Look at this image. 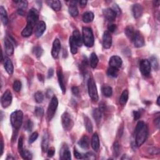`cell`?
Returning a JSON list of instances; mask_svg holds the SVG:
<instances>
[{
  "instance_id": "42",
  "label": "cell",
  "mask_w": 160,
  "mask_h": 160,
  "mask_svg": "<svg viewBox=\"0 0 160 160\" xmlns=\"http://www.w3.org/2000/svg\"><path fill=\"white\" fill-rule=\"evenodd\" d=\"M20 155L24 159H32V154L27 149H24L21 152Z\"/></svg>"
},
{
  "instance_id": "14",
  "label": "cell",
  "mask_w": 160,
  "mask_h": 160,
  "mask_svg": "<svg viewBox=\"0 0 160 160\" xmlns=\"http://www.w3.org/2000/svg\"><path fill=\"white\" fill-rule=\"evenodd\" d=\"M112 45V37L109 32H105L103 36V46L105 49H110Z\"/></svg>"
},
{
  "instance_id": "35",
  "label": "cell",
  "mask_w": 160,
  "mask_h": 160,
  "mask_svg": "<svg viewBox=\"0 0 160 160\" xmlns=\"http://www.w3.org/2000/svg\"><path fill=\"white\" fill-rule=\"evenodd\" d=\"M128 97H129V92L128 90H125L121 93V95L120 98V103L121 105L124 106L126 104V103L128 100Z\"/></svg>"
},
{
  "instance_id": "50",
  "label": "cell",
  "mask_w": 160,
  "mask_h": 160,
  "mask_svg": "<svg viewBox=\"0 0 160 160\" xmlns=\"http://www.w3.org/2000/svg\"><path fill=\"white\" fill-rule=\"evenodd\" d=\"M55 149L54 147H51L48 148L47 151V154H48V156L49 158L53 157L55 155Z\"/></svg>"
},
{
  "instance_id": "23",
  "label": "cell",
  "mask_w": 160,
  "mask_h": 160,
  "mask_svg": "<svg viewBox=\"0 0 160 160\" xmlns=\"http://www.w3.org/2000/svg\"><path fill=\"white\" fill-rule=\"evenodd\" d=\"M78 144L83 149H88L90 146V139L86 135L83 136L80 138V140L78 141Z\"/></svg>"
},
{
  "instance_id": "3",
  "label": "cell",
  "mask_w": 160,
  "mask_h": 160,
  "mask_svg": "<svg viewBox=\"0 0 160 160\" xmlns=\"http://www.w3.org/2000/svg\"><path fill=\"white\" fill-rule=\"evenodd\" d=\"M23 120V113L21 110L14 111L10 116V121L15 130H18L22 125Z\"/></svg>"
},
{
  "instance_id": "26",
  "label": "cell",
  "mask_w": 160,
  "mask_h": 160,
  "mask_svg": "<svg viewBox=\"0 0 160 160\" xmlns=\"http://www.w3.org/2000/svg\"><path fill=\"white\" fill-rule=\"evenodd\" d=\"M48 4L49 6H50L52 8L54 11H58L61 8V3L58 0H50V1H47Z\"/></svg>"
},
{
  "instance_id": "37",
  "label": "cell",
  "mask_w": 160,
  "mask_h": 160,
  "mask_svg": "<svg viewBox=\"0 0 160 160\" xmlns=\"http://www.w3.org/2000/svg\"><path fill=\"white\" fill-rule=\"evenodd\" d=\"M135 32H136V30H135V29H134L133 27H131V26H128V27L126 28L125 31V34L126 35V37L130 40L132 39L133 36L135 34Z\"/></svg>"
},
{
  "instance_id": "61",
  "label": "cell",
  "mask_w": 160,
  "mask_h": 160,
  "mask_svg": "<svg viewBox=\"0 0 160 160\" xmlns=\"http://www.w3.org/2000/svg\"><path fill=\"white\" fill-rule=\"evenodd\" d=\"M38 79L39 80V81H43V76L42 75L38 74Z\"/></svg>"
},
{
  "instance_id": "55",
  "label": "cell",
  "mask_w": 160,
  "mask_h": 160,
  "mask_svg": "<svg viewBox=\"0 0 160 160\" xmlns=\"http://www.w3.org/2000/svg\"><path fill=\"white\" fill-rule=\"evenodd\" d=\"M84 159H95V156L92 153H87L85 154Z\"/></svg>"
},
{
  "instance_id": "36",
  "label": "cell",
  "mask_w": 160,
  "mask_h": 160,
  "mask_svg": "<svg viewBox=\"0 0 160 160\" xmlns=\"http://www.w3.org/2000/svg\"><path fill=\"white\" fill-rule=\"evenodd\" d=\"M121 153V146L120 144L118 141L114 143L113 145V154L115 157L119 156Z\"/></svg>"
},
{
  "instance_id": "44",
  "label": "cell",
  "mask_w": 160,
  "mask_h": 160,
  "mask_svg": "<svg viewBox=\"0 0 160 160\" xmlns=\"http://www.w3.org/2000/svg\"><path fill=\"white\" fill-rule=\"evenodd\" d=\"M34 115L39 118H42L44 115V111L43 108L41 107H36L34 109Z\"/></svg>"
},
{
  "instance_id": "51",
  "label": "cell",
  "mask_w": 160,
  "mask_h": 160,
  "mask_svg": "<svg viewBox=\"0 0 160 160\" xmlns=\"http://www.w3.org/2000/svg\"><path fill=\"white\" fill-rule=\"evenodd\" d=\"M112 9L116 13V14L117 15H118V16H120V15L121 14V9L120 8L119 6H118L117 4H113Z\"/></svg>"
},
{
  "instance_id": "6",
  "label": "cell",
  "mask_w": 160,
  "mask_h": 160,
  "mask_svg": "<svg viewBox=\"0 0 160 160\" xmlns=\"http://www.w3.org/2000/svg\"><path fill=\"white\" fill-rule=\"evenodd\" d=\"M39 19V12L35 8L31 9L27 15V24L34 27V26L38 24Z\"/></svg>"
},
{
  "instance_id": "49",
  "label": "cell",
  "mask_w": 160,
  "mask_h": 160,
  "mask_svg": "<svg viewBox=\"0 0 160 160\" xmlns=\"http://www.w3.org/2000/svg\"><path fill=\"white\" fill-rule=\"evenodd\" d=\"M133 117L134 120L135 121L138 120L141 117V111H133Z\"/></svg>"
},
{
  "instance_id": "18",
  "label": "cell",
  "mask_w": 160,
  "mask_h": 160,
  "mask_svg": "<svg viewBox=\"0 0 160 160\" xmlns=\"http://www.w3.org/2000/svg\"><path fill=\"white\" fill-rule=\"evenodd\" d=\"M132 12L134 18L138 19L142 16L143 13V8L140 4H135L132 7Z\"/></svg>"
},
{
  "instance_id": "16",
  "label": "cell",
  "mask_w": 160,
  "mask_h": 160,
  "mask_svg": "<svg viewBox=\"0 0 160 160\" xmlns=\"http://www.w3.org/2000/svg\"><path fill=\"white\" fill-rule=\"evenodd\" d=\"M57 75H58V80L60 88L62 91L63 94H65L66 93V86H65V78L64 75L62 71L61 68H59L57 70Z\"/></svg>"
},
{
  "instance_id": "19",
  "label": "cell",
  "mask_w": 160,
  "mask_h": 160,
  "mask_svg": "<svg viewBox=\"0 0 160 160\" xmlns=\"http://www.w3.org/2000/svg\"><path fill=\"white\" fill-rule=\"evenodd\" d=\"M103 14H104V17L108 21H110V22H113V21H115L116 18L117 14L110 8H108L103 9Z\"/></svg>"
},
{
  "instance_id": "47",
  "label": "cell",
  "mask_w": 160,
  "mask_h": 160,
  "mask_svg": "<svg viewBox=\"0 0 160 160\" xmlns=\"http://www.w3.org/2000/svg\"><path fill=\"white\" fill-rule=\"evenodd\" d=\"M18 152L20 153L22 152L23 149V136H20L18 140Z\"/></svg>"
},
{
  "instance_id": "8",
  "label": "cell",
  "mask_w": 160,
  "mask_h": 160,
  "mask_svg": "<svg viewBox=\"0 0 160 160\" xmlns=\"http://www.w3.org/2000/svg\"><path fill=\"white\" fill-rule=\"evenodd\" d=\"M151 66L148 60H142L140 62V70L144 76H148L151 73Z\"/></svg>"
},
{
  "instance_id": "54",
  "label": "cell",
  "mask_w": 160,
  "mask_h": 160,
  "mask_svg": "<svg viewBox=\"0 0 160 160\" xmlns=\"http://www.w3.org/2000/svg\"><path fill=\"white\" fill-rule=\"evenodd\" d=\"M149 153L151 154H158L159 153V149L157 148H151L149 149Z\"/></svg>"
},
{
  "instance_id": "27",
  "label": "cell",
  "mask_w": 160,
  "mask_h": 160,
  "mask_svg": "<svg viewBox=\"0 0 160 160\" xmlns=\"http://www.w3.org/2000/svg\"><path fill=\"white\" fill-rule=\"evenodd\" d=\"M0 17H1V22L4 26H6L8 24V18L6 9L3 6H0Z\"/></svg>"
},
{
  "instance_id": "39",
  "label": "cell",
  "mask_w": 160,
  "mask_h": 160,
  "mask_svg": "<svg viewBox=\"0 0 160 160\" xmlns=\"http://www.w3.org/2000/svg\"><path fill=\"white\" fill-rule=\"evenodd\" d=\"M85 126L87 131L88 133H92L93 131V125L90 118L87 116L85 117Z\"/></svg>"
},
{
  "instance_id": "38",
  "label": "cell",
  "mask_w": 160,
  "mask_h": 160,
  "mask_svg": "<svg viewBox=\"0 0 160 160\" xmlns=\"http://www.w3.org/2000/svg\"><path fill=\"white\" fill-rule=\"evenodd\" d=\"M33 55L37 58H40L43 53V48L39 46H36L33 49Z\"/></svg>"
},
{
  "instance_id": "12",
  "label": "cell",
  "mask_w": 160,
  "mask_h": 160,
  "mask_svg": "<svg viewBox=\"0 0 160 160\" xmlns=\"http://www.w3.org/2000/svg\"><path fill=\"white\" fill-rule=\"evenodd\" d=\"M61 47L60 40L58 38H56L53 41L52 50H51V55H52L53 58H58L61 50Z\"/></svg>"
},
{
  "instance_id": "52",
  "label": "cell",
  "mask_w": 160,
  "mask_h": 160,
  "mask_svg": "<svg viewBox=\"0 0 160 160\" xmlns=\"http://www.w3.org/2000/svg\"><path fill=\"white\" fill-rule=\"evenodd\" d=\"M74 155L76 159H84V156H85V155H83V154H82L81 153L78 152L75 148L74 150Z\"/></svg>"
},
{
  "instance_id": "41",
  "label": "cell",
  "mask_w": 160,
  "mask_h": 160,
  "mask_svg": "<svg viewBox=\"0 0 160 160\" xmlns=\"http://www.w3.org/2000/svg\"><path fill=\"white\" fill-rule=\"evenodd\" d=\"M149 63H150L151 66H152L153 69H154L155 70H158V68H159V63H158V61L157 60V58L155 57V56H151L149 59Z\"/></svg>"
},
{
  "instance_id": "1",
  "label": "cell",
  "mask_w": 160,
  "mask_h": 160,
  "mask_svg": "<svg viewBox=\"0 0 160 160\" xmlns=\"http://www.w3.org/2000/svg\"><path fill=\"white\" fill-rule=\"evenodd\" d=\"M148 136V128L144 121L137 123L135 128V143L137 147L141 146L145 142Z\"/></svg>"
},
{
  "instance_id": "2",
  "label": "cell",
  "mask_w": 160,
  "mask_h": 160,
  "mask_svg": "<svg viewBox=\"0 0 160 160\" xmlns=\"http://www.w3.org/2000/svg\"><path fill=\"white\" fill-rule=\"evenodd\" d=\"M83 42L87 47L91 48L94 45L95 38L92 29L88 27H83L82 29Z\"/></svg>"
},
{
  "instance_id": "17",
  "label": "cell",
  "mask_w": 160,
  "mask_h": 160,
  "mask_svg": "<svg viewBox=\"0 0 160 160\" xmlns=\"http://www.w3.org/2000/svg\"><path fill=\"white\" fill-rule=\"evenodd\" d=\"M91 145L93 150L96 152H98L100 148V142L98 135L97 133H95L92 136L91 141Z\"/></svg>"
},
{
  "instance_id": "9",
  "label": "cell",
  "mask_w": 160,
  "mask_h": 160,
  "mask_svg": "<svg viewBox=\"0 0 160 160\" xmlns=\"http://www.w3.org/2000/svg\"><path fill=\"white\" fill-rule=\"evenodd\" d=\"M13 100V96L11 92L9 90H7L5 91L1 96V104L3 108H6L11 104Z\"/></svg>"
},
{
  "instance_id": "62",
  "label": "cell",
  "mask_w": 160,
  "mask_h": 160,
  "mask_svg": "<svg viewBox=\"0 0 160 160\" xmlns=\"http://www.w3.org/2000/svg\"><path fill=\"white\" fill-rule=\"evenodd\" d=\"M153 4H154V6H159V1H153Z\"/></svg>"
},
{
  "instance_id": "28",
  "label": "cell",
  "mask_w": 160,
  "mask_h": 160,
  "mask_svg": "<svg viewBox=\"0 0 160 160\" xmlns=\"http://www.w3.org/2000/svg\"><path fill=\"white\" fill-rule=\"evenodd\" d=\"M101 92L106 97H110L113 94V89L109 85H103L101 87Z\"/></svg>"
},
{
  "instance_id": "10",
  "label": "cell",
  "mask_w": 160,
  "mask_h": 160,
  "mask_svg": "<svg viewBox=\"0 0 160 160\" xmlns=\"http://www.w3.org/2000/svg\"><path fill=\"white\" fill-rule=\"evenodd\" d=\"M131 41L133 43L134 46L136 48H141L145 44V42H144V39L143 37L140 32H138V31H136L135 34L133 36V37Z\"/></svg>"
},
{
  "instance_id": "7",
  "label": "cell",
  "mask_w": 160,
  "mask_h": 160,
  "mask_svg": "<svg viewBox=\"0 0 160 160\" xmlns=\"http://www.w3.org/2000/svg\"><path fill=\"white\" fill-rule=\"evenodd\" d=\"M62 126L65 130L70 131L73 126V121L68 113L65 112L61 116Z\"/></svg>"
},
{
  "instance_id": "13",
  "label": "cell",
  "mask_w": 160,
  "mask_h": 160,
  "mask_svg": "<svg viewBox=\"0 0 160 160\" xmlns=\"http://www.w3.org/2000/svg\"><path fill=\"white\" fill-rule=\"evenodd\" d=\"M60 158L62 160H70L71 159L70 148L66 144H64L61 147L60 151Z\"/></svg>"
},
{
  "instance_id": "32",
  "label": "cell",
  "mask_w": 160,
  "mask_h": 160,
  "mask_svg": "<svg viewBox=\"0 0 160 160\" xmlns=\"http://www.w3.org/2000/svg\"><path fill=\"white\" fill-rule=\"evenodd\" d=\"M93 116L97 124H99L101 121L102 117V112L99 108H96L93 111Z\"/></svg>"
},
{
  "instance_id": "58",
  "label": "cell",
  "mask_w": 160,
  "mask_h": 160,
  "mask_svg": "<svg viewBox=\"0 0 160 160\" xmlns=\"http://www.w3.org/2000/svg\"><path fill=\"white\" fill-rule=\"evenodd\" d=\"M154 123H155L156 126L159 129L160 125V118L159 116L156 118H155V120H154Z\"/></svg>"
},
{
  "instance_id": "29",
  "label": "cell",
  "mask_w": 160,
  "mask_h": 160,
  "mask_svg": "<svg viewBox=\"0 0 160 160\" xmlns=\"http://www.w3.org/2000/svg\"><path fill=\"white\" fill-rule=\"evenodd\" d=\"M95 15L93 13H92L91 11H88L86 12L83 15V22L85 23H89L91 22H93V20L94 19Z\"/></svg>"
},
{
  "instance_id": "46",
  "label": "cell",
  "mask_w": 160,
  "mask_h": 160,
  "mask_svg": "<svg viewBox=\"0 0 160 160\" xmlns=\"http://www.w3.org/2000/svg\"><path fill=\"white\" fill-rule=\"evenodd\" d=\"M38 137V133L37 132L33 133L29 138V143L32 144L33 143H34L36 140H37Z\"/></svg>"
},
{
  "instance_id": "60",
  "label": "cell",
  "mask_w": 160,
  "mask_h": 160,
  "mask_svg": "<svg viewBox=\"0 0 160 160\" xmlns=\"http://www.w3.org/2000/svg\"><path fill=\"white\" fill-rule=\"evenodd\" d=\"M79 3H80V4L81 7H84L86 6V4H87V1H80Z\"/></svg>"
},
{
  "instance_id": "45",
  "label": "cell",
  "mask_w": 160,
  "mask_h": 160,
  "mask_svg": "<svg viewBox=\"0 0 160 160\" xmlns=\"http://www.w3.org/2000/svg\"><path fill=\"white\" fill-rule=\"evenodd\" d=\"M22 84L19 80H15L13 85V88L16 92H19L22 89Z\"/></svg>"
},
{
  "instance_id": "57",
  "label": "cell",
  "mask_w": 160,
  "mask_h": 160,
  "mask_svg": "<svg viewBox=\"0 0 160 160\" xmlns=\"http://www.w3.org/2000/svg\"><path fill=\"white\" fill-rule=\"evenodd\" d=\"M54 75V70L53 68H50L48 72V78L50 79L53 77Z\"/></svg>"
},
{
  "instance_id": "48",
  "label": "cell",
  "mask_w": 160,
  "mask_h": 160,
  "mask_svg": "<svg viewBox=\"0 0 160 160\" xmlns=\"http://www.w3.org/2000/svg\"><path fill=\"white\" fill-rule=\"evenodd\" d=\"M33 127V122L31 121L30 120H29L27 123H26V125L24 126V129L26 130H27L28 131H31L32 130Z\"/></svg>"
},
{
  "instance_id": "64",
  "label": "cell",
  "mask_w": 160,
  "mask_h": 160,
  "mask_svg": "<svg viewBox=\"0 0 160 160\" xmlns=\"http://www.w3.org/2000/svg\"><path fill=\"white\" fill-rule=\"evenodd\" d=\"M157 104L158 106H159V96L158 97V99H157Z\"/></svg>"
},
{
  "instance_id": "30",
  "label": "cell",
  "mask_w": 160,
  "mask_h": 160,
  "mask_svg": "<svg viewBox=\"0 0 160 160\" xmlns=\"http://www.w3.org/2000/svg\"><path fill=\"white\" fill-rule=\"evenodd\" d=\"M69 43H70V50H71V53L73 55L76 54L77 53H78V46L76 43L75 41H74L73 37H72V36L70 38Z\"/></svg>"
},
{
  "instance_id": "11",
  "label": "cell",
  "mask_w": 160,
  "mask_h": 160,
  "mask_svg": "<svg viewBox=\"0 0 160 160\" xmlns=\"http://www.w3.org/2000/svg\"><path fill=\"white\" fill-rule=\"evenodd\" d=\"M123 64L122 59L118 56H112L109 60V65L110 67L116 68L119 70Z\"/></svg>"
},
{
  "instance_id": "40",
  "label": "cell",
  "mask_w": 160,
  "mask_h": 160,
  "mask_svg": "<svg viewBox=\"0 0 160 160\" xmlns=\"http://www.w3.org/2000/svg\"><path fill=\"white\" fill-rule=\"evenodd\" d=\"M107 75L113 78H116L118 75V70L113 67H110L107 70Z\"/></svg>"
},
{
  "instance_id": "31",
  "label": "cell",
  "mask_w": 160,
  "mask_h": 160,
  "mask_svg": "<svg viewBox=\"0 0 160 160\" xmlns=\"http://www.w3.org/2000/svg\"><path fill=\"white\" fill-rule=\"evenodd\" d=\"M33 31V27H32V26L27 24V27H26L23 29V30L22 31V36L23 37L28 38V37H30V36L32 34Z\"/></svg>"
},
{
  "instance_id": "21",
  "label": "cell",
  "mask_w": 160,
  "mask_h": 160,
  "mask_svg": "<svg viewBox=\"0 0 160 160\" xmlns=\"http://www.w3.org/2000/svg\"><path fill=\"white\" fill-rule=\"evenodd\" d=\"M4 67L8 75H11L14 71V67L12 61L8 57H5L4 59Z\"/></svg>"
},
{
  "instance_id": "4",
  "label": "cell",
  "mask_w": 160,
  "mask_h": 160,
  "mask_svg": "<svg viewBox=\"0 0 160 160\" xmlns=\"http://www.w3.org/2000/svg\"><path fill=\"white\" fill-rule=\"evenodd\" d=\"M88 94L91 99L95 102L98 101L99 97L98 93L97 87L96 83L93 78H90L88 81Z\"/></svg>"
},
{
  "instance_id": "22",
  "label": "cell",
  "mask_w": 160,
  "mask_h": 160,
  "mask_svg": "<svg viewBox=\"0 0 160 160\" xmlns=\"http://www.w3.org/2000/svg\"><path fill=\"white\" fill-rule=\"evenodd\" d=\"M18 5V13L19 15H22V16H24L26 9H27L28 7V1H14Z\"/></svg>"
},
{
  "instance_id": "56",
  "label": "cell",
  "mask_w": 160,
  "mask_h": 160,
  "mask_svg": "<svg viewBox=\"0 0 160 160\" xmlns=\"http://www.w3.org/2000/svg\"><path fill=\"white\" fill-rule=\"evenodd\" d=\"M71 91H72V93L75 95H78L79 93H80V90L78 88V87L77 86H73L71 88Z\"/></svg>"
},
{
  "instance_id": "25",
  "label": "cell",
  "mask_w": 160,
  "mask_h": 160,
  "mask_svg": "<svg viewBox=\"0 0 160 160\" xmlns=\"http://www.w3.org/2000/svg\"><path fill=\"white\" fill-rule=\"evenodd\" d=\"M49 143H50V140H49V136L47 133H46L42 139V142H41V149L43 153L47 152L48 149L49 148Z\"/></svg>"
},
{
  "instance_id": "59",
  "label": "cell",
  "mask_w": 160,
  "mask_h": 160,
  "mask_svg": "<svg viewBox=\"0 0 160 160\" xmlns=\"http://www.w3.org/2000/svg\"><path fill=\"white\" fill-rule=\"evenodd\" d=\"M3 150H4V143L3 139H1V153H0V156H2V154L3 153Z\"/></svg>"
},
{
  "instance_id": "15",
  "label": "cell",
  "mask_w": 160,
  "mask_h": 160,
  "mask_svg": "<svg viewBox=\"0 0 160 160\" xmlns=\"http://www.w3.org/2000/svg\"><path fill=\"white\" fill-rule=\"evenodd\" d=\"M46 28V25L43 21H40V22H39L37 26H36L35 28L34 34L36 37L37 38H40L45 32Z\"/></svg>"
},
{
  "instance_id": "20",
  "label": "cell",
  "mask_w": 160,
  "mask_h": 160,
  "mask_svg": "<svg viewBox=\"0 0 160 160\" xmlns=\"http://www.w3.org/2000/svg\"><path fill=\"white\" fill-rule=\"evenodd\" d=\"M4 43L6 54L8 56H12L14 53V46L11 41L9 40V38H4Z\"/></svg>"
},
{
  "instance_id": "43",
  "label": "cell",
  "mask_w": 160,
  "mask_h": 160,
  "mask_svg": "<svg viewBox=\"0 0 160 160\" xmlns=\"http://www.w3.org/2000/svg\"><path fill=\"white\" fill-rule=\"evenodd\" d=\"M34 99L35 101L38 103H42L44 100V95L43 94V93L41 91H37L34 94Z\"/></svg>"
},
{
  "instance_id": "53",
  "label": "cell",
  "mask_w": 160,
  "mask_h": 160,
  "mask_svg": "<svg viewBox=\"0 0 160 160\" xmlns=\"http://www.w3.org/2000/svg\"><path fill=\"white\" fill-rule=\"evenodd\" d=\"M116 29H117V27H116V25L115 24H109V25H108V31H109L110 32H111V33L115 32V31L116 30Z\"/></svg>"
},
{
  "instance_id": "5",
  "label": "cell",
  "mask_w": 160,
  "mask_h": 160,
  "mask_svg": "<svg viewBox=\"0 0 160 160\" xmlns=\"http://www.w3.org/2000/svg\"><path fill=\"white\" fill-rule=\"evenodd\" d=\"M58 106V100L57 98V97L53 96L51 100V101L50 103L47 110V113H46L47 119L49 121L52 120L53 118L54 117L56 110H57Z\"/></svg>"
},
{
  "instance_id": "33",
  "label": "cell",
  "mask_w": 160,
  "mask_h": 160,
  "mask_svg": "<svg viewBox=\"0 0 160 160\" xmlns=\"http://www.w3.org/2000/svg\"><path fill=\"white\" fill-rule=\"evenodd\" d=\"M90 66L92 68H95L98 64L99 59L98 58L97 55L95 53H92L90 55Z\"/></svg>"
},
{
  "instance_id": "24",
  "label": "cell",
  "mask_w": 160,
  "mask_h": 160,
  "mask_svg": "<svg viewBox=\"0 0 160 160\" xmlns=\"http://www.w3.org/2000/svg\"><path fill=\"white\" fill-rule=\"evenodd\" d=\"M72 37H73L74 41L77 44V45H78V47H81L83 43V38H82L81 35L78 29H75L73 31V36H72Z\"/></svg>"
},
{
  "instance_id": "63",
  "label": "cell",
  "mask_w": 160,
  "mask_h": 160,
  "mask_svg": "<svg viewBox=\"0 0 160 160\" xmlns=\"http://www.w3.org/2000/svg\"><path fill=\"white\" fill-rule=\"evenodd\" d=\"M6 160H9V159H14V158L11 155H9H9H8V156H7V158H6Z\"/></svg>"
},
{
  "instance_id": "34",
  "label": "cell",
  "mask_w": 160,
  "mask_h": 160,
  "mask_svg": "<svg viewBox=\"0 0 160 160\" xmlns=\"http://www.w3.org/2000/svg\"><path fill=\"white\" fill-rule=\"evenodd\" d=\"M68 11L71 16L73 17H78V15L79 14L78 9L77 8L75 4H71L70 5V6L68 8Z\"/></svg>"
}]
</instances>
